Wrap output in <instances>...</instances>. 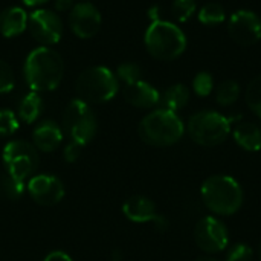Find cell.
Returning <instances> with one entry per match:
<instances>
[{"label":"cell","mask_w":261,"mask_h":261,"mask_svg":"<svg viewBox=\"0 0 261 261\" xmlns=\"http://www.w3.org/2000/svg\"><path fill=\"white\" fill-rule=\"evenodd\" d=\"M63 60L50 47L34 49L24 63V78L34 92H46L58 87L63 78Z\"/></svg>","instance_id":"cell-1"},{"label":"cell","mask_w":261,"mask_h":261,"mask_svg":"<svg viewBox=\"0 0 261 261\" xmlns=\"http://www.w3.org/2000/svg\"><path fill=\"white\" fill-rule=\"evenodd\" d=\"M200 193L206 208L219 216H232L243 203V190L240 184L226 174L208 177L202 184Z\"/></svg>","instance_id":"cell-2"},{"label":"cell","mask_w":261,"mask_h":261,"mask_svg":"<svg viewBox=\"0 0 261 261\" xmlns=\"http://www.w3.org/2000/svg\"><path fill=\"white\" fill-rule=\"evenodd\" d=\"M185 127L182 119L170 110L159 109L148 113L139 124L141 139L154 147H170L179 142Z\"/></svg>","instance_id":"cell-3"},{"label":"cell","mask_w":261,"mask_h":261,"mask_svg":"<svg viewBox=\"0 0 261 261\" xmlns=\"http://www.w3.org/2000/svg\"><path fill=\"white\" fill-rule=\"evenodd\" d=\"M144 40L150 55L162 61H171L180 57L187 47V38L182 29L165 20L151 21Z\"/></svg>","instance_id":"cell-4"},{"label":"cell","mask_w":261,"mask_h":261,"mask_svg":"<svg viewBox=\"0 0 261 261\" xmlns=\"http://www.w3.org/2000/svg\"><path fill=\"white\" fill-rule=\"evenodd\" d=\"M75 87L80 96L78 99L87 104H101L110 101L119 90L116 75L104 66L89 67L81 72Z\"/></svg>","instance_id":"cell-5"},{"label":"cell","mask_w":261,"mask_h":261,"mask_svg":"<svg viewBox=\"0 0 261 261\" xmlns=\"http://www.w3.org/2000/svg\"><path fill=\"white\" fill-rule=\"evenodd\" d=\"M190 138L203 147H216L226 141L231 133V121L219 112L202 110L188 121Z\"/></svg>","instance_id":"cell-6"},{"label":"cell","mask_w":261,"mask_h":261,"mask_svg":"<svg viewBox=\"0 0 261 261\" xmlns=\"http://www.w3.org/2000/svg\"><path fill=\"white\" fill-rule=\"evenodd\" d=\"M63 128L73 142L86 145L96 133V118L87 102L73 99L64 109Z\"/></svg>","instance_id":"cell-7"},{"label":"cell","mask_w":261,"mask_h":261,"mask_svg":"<svg viewBox=\"0 0 261 261\" xmlns=\"http://www.w3.org/2000/svg\"><path fill=\"white\" fill-rule=\"evenodd\" d=\"M3 162L8 170V176L24 182V179L37 168V148L24 141H11L3 148Z\"/></svg>","instance_id":"cell-8"},{"label":"cell","mask_w":261,"mask_h":261,"mask_svg":"<svg viewBox=\"0 0 261 261\" xmlns=\"http://www.w3.org/2000/svg\"><path fill=\"white\" fill-rule=\"evenodd\" d=\"M194 240L196 245L208 254L222 252L228 246V229L217 217L206 216L197 222L194 228Z\"/></svg>","instance_id":"cell-9"},{"label":"cell","mask_w":261,"mask_h":261,"mask_svg":"<svg viewBox=\"0 0 261 261\" xmlns=\"http://www.w3.org/2000/svg\"><path fill=\"white\" fill-rule=\"evenodd\" d=\"M228 32L237 44L252 46L261 40V18L249 9H240L231 15Z\"/></svg>","instance_id":"cell-10"},{"label":"cell","mask_w":261,"mask_h":261,"mask_svg":"<svg viewBox=\"0 0 261 261\" xmlns=\"http://www.w3.org/2000/svg\"><path fill=\"white\" fill-rule=\"evenodd\" d=\"M29 31L32 37L46 46L57 44L63 34V24L60 17L47 9H37L29 15Z\"/></svg>","instance_id":"cell-11"},{"label":"cell","mask_w":261,"mask_h":261,"mask_svg":"<svg viewBox=\"0 0 261 261\" xmlns=\"http://www.w3.org/2000/svg\"><path fill=\"white\" fill-rule=\"evenodd\" d=\"M69 24L76 37L90 38L99 31L101 14L92 3L81 2L70 9Z\"/></svg>","instance_id":"cell-12"},{"label":"cell","mask_w":261,"mask_h":261,"mask_svg":"<svg viewBox=\"0 0 261 261\" xmlns=\"http://www.w3.org/2000/svg\"><path fill=\"white\" fill-rule=\"evenodd\" d=\"M28 191L32 200L43 206H52L58 203L64 196V187L55 176L40 174L34 176L28 184Z\"/></svg>","instance_id":"cell-13"},{"label":"cell","mask_w":261,"mask_h":261,"mask_svg":"<svg viewBox=\"0 0 261 261\" xmlns=\"http://www.w3.org/2000/svg\"><path fill=\"white\" fill-rule=\"evenodd\" d=\"M124 98L128 104L139 107V109H150L159 104L161 95L159 92L150 86L148 83L139 80L136 83L127 84L124 87Z\"/></svg>","instance_id":"cell-14"},{"label":"cell","mask_w":261,"mask_h":261,"mask_svg":"<svg viewBox=\"0 0 261 261\" xmlns=\"http://www.w3.org/2000/svg\"><path fill=\"white\" fill-rule=\"evenodd\" d=\"M122 211L125 214V217L132 222H136V223H147V222H154L156 217H158V213H156V205L144 197V196H133L130 197L124 206H122Z\"/></svg>","instance_id":"cell-15"},{"label":"cell","mask_w":261,"mask_h":261,"mask_svg":"<svg viewBox=\"0 0 261 261\" xmlns=\"http://www.w3.org/2000/svg\"><path fill=\"white\" fill-rule=\"evenodd\" d=\"M32 139H34L35 148H38L40 151L49 153V151H54L61 144L63 133H61V128L54 121H44L35 127L32 133Z\"/></svg>","instance_id":"cell-16"},{"label":"cell","mask_w":261,"mask_h":261,"mask_svg":"<svg viewBox=\"0 0 261 261\" xmlns=\"http://www.w3.org/2000/svg\"><path fill=\"white\" fill-rule=\"evenodd\" d=\"M28 26V14L20 6L6 8L0 14V32L3 37L11 38L20 35Z\"/></svg>","instance_id":"cell-17"},{"label":"cell","mask_w":261,"mask_h":261,"mask_svg":"<svg viewBox=\"0 0 261 261\" xmlns=\"http://www.w3.org/2000/svg\"><path fill=\"white\" fill-rule=\"evenodd\" d=\"M236 142L246 151L261 150V130L254 122H240L236 125L234 132Z\"/></svg>","instance_id":"cell-18"},{"label":"cell","mask_w":261,"mask_h":261,"mask_svg":"<svg viewBox=\"0 0 261 261\" xmlns=\"http://www.w3.org/2000/svg\"><path fill=\"white\" fill-rule=\"evenodd\" d=\"M188 101H190L188 87L185 84H173L164 92L159 102L162 104V109L176 113L177 110L184 109L188 104Z\"/></svg>","instance_id":"cell-19"},{"label":"cell","mask_w":261,"mask_h":261,"mask_svg":"<svg viewBox=\"0 0 261 261\" xmlns=\"http://www.w3.org/2000/svg\"><path fill=\"white\" fill-rule=\"evenodd\" d=\"M41 110H43V99H41V96L37 92H31L26 96H23V99L20 101L18 116L26 124H32L40 116Z\"/></svg>","instance_id":"cell-20"},{"label":"cell","mask_w":261,"mask_h":261,"mask_svg":"<svg viewBox=\"0 0 261 261\" xmlns=\"http://www.w3.org/2000/svg\"><path fill=\"white\" fill-rule=\"evenodd\" d=\"M240 96V86L234 80L222 81L216 89V101L220 106H232Z\"/></svg>","instance_id":"cell-21"},{"label":"cell","mask_w":261,"mask_h":261,"mask_svg":"<svg viewBox=\"0 0 261 261\" xmlns=\"http://www.w3.org/2000/svg\"><path fill=\"white\" fill-rule=\"evenodd\" d=\"M226 18L225 8L217 2H210L203 5L199 11V20L203 24H220Z\"/></svg>","instance_id":"cell-22"},{"label":"cell","mask_w":261,"mask_h":261,"mask_svg":"<svg viewBox=\"0 0 261 261\" xmlns=\"http://www.w3.org/2000/svg\"><path fill=\"white\" fill-rule=\"evenodd\" d=\"M246 102L249 109L261 118V75L255 76L246 87Z\"/></svg>","instance_id":"cell-23"},{"label":"cell","mask_w":261,"mask_h":261,"mask_svg":"<svg viewBox=\"0 0 261 261\" xmlns=\"http://www.w3.org/2000/svg\"><path fill=\"white\" fill-rule=\"evenodd\" d=\"M214 89V80L213 75L208 72H199L193 80V90L199 96H210Z\"/></svg>","instance_id":"cell-24"},{"label":"cell","mask_w":261,"mask_h":261,"mask_svg":"<svg viewBox=\"0 0 261 261\" xmlns=\"http://www.w3.org/2000/svg\"><path fill=\"white\" fill-rule=\"evenodd\" d=\"M141 75H142V70L136 63H122L121 66H118V70H116V78L122 80L125 86L139 81Z\"/></svg>","instance_id":"cell-25"},{"label":"cell","mask_w":261,"mask_h":261,"mask_svg":"<svg viewBox=\"0 0 261 261\" xmlns=\"http://www.w3.org/2000/svg\"><path fill=\"white\" fill-rule=\"evenodd\" d=\"M197 5L196 0H174L171 11L176 20L179 21H187L196 11Z\"/></svg>","instance_id":"cell-26"},{"label":"cell","mask_w":261,"mask_h":261,"mask_svg":"<svg viewBox=\"0 0 261 261\" xmlns=\"http://www.w3.org/2000/svg\"><path fill=\"white\" fill-rule=\"evenodd\" d=\"M18 128V121L11 110H0V136H9Z\"/></svg>","instance_id":"cell-27"},{"label":"cell","mask_w":261,"mask_h":261,"mask_svg":"<svg viewBox=\"0 0 261 261\" xmlns=\"http://www.w3.org/2000/svg\"><path fill=\"white\" fill-rule=\"evenodd\" d=\"M15 84V78H14V72L12 67L0 60V93H8L14 89Z\"/></svg>","instance_id":"cell-28"},{"label":"cell","mask_w":261,"mask_h":261,"mask_svg":"<svg viewBox=\"0 0 261 261\" xmlns=\"http://www.w3.org/2000/svg\"><path fill=\"white\" fill-rule=\"evenodd\" d=\"M252 249L245 243H237L231 246L226 252V261H251Z\"/></svg>","instance_id":"cell-29"},{"label":"cell","mask_w":261,"mask_h":261,"mask_svg":"<svg viewBox=\"0 0 261 261\" xmlns=\"http://www.w3.org/2000/svg\"><path fill=\"white\" fill-rule=\"evenodd\" d=\"M3 187H5L6 194H8L9 197H12V199H14V197H18V196L23 193V182L15 180V179H12L11 176H8V177H6V180H5Z\"/></svg>","instance_id":"cell-30"},{"label":"cell","mask_w":261,"mask_h":261,"mask_svg":"<svg viewBox=\"0 0 261 261\" xmlns=\"http://www.w3.org/2000/svg\"><path fill=\"white\" fill-rule=\"evenodd\" d=\"M81 150H83V145L72 141V142L64 148V159H66L67 162H75V161L81 156Z\"/></svg>","instance_id":"cell-31"},{"label":"cell","mask_w":261,"mask_h":261,"mask_svg":"<svg viewBox=\"0 0 261 261\" xmlns=\"http://www.w3.org/2000/svg\"><path fill=\"white\" fill-rule=\"evenodd\" d=\"M44 261H72V258L67 255V254H64V252H61V251H55V252H52V254H49Z\"/></svg>","instance_id":"cell-32"},{"label":"cell","mask_w":261,"mask_h":261,"mask_svg":"<svg viewBox=\"0 0 261 261\" xmlns=\"http://www.w3.org/2000/svg\"><path fill=\"white\" fill-rule=\"evenodd\" d=\"M55 8L58 11H69L73 8V0H55Z\"/></svg>","instance_id":"cell-33"},{"label":"cell","mask_w":261,"mask_h":261,"mask_svg":"<svg viewBox=\"0 0 261 261\" xmlns=\"http://www.w3.org/2000/svg\"><path fill=\"white\" fill-rule=\"evenodd\" d=\"M24 5L28 6H37V5H41V3H46L47 0H21Z\"/></svg>","instance_id":"cell-34"},{"label":"cell","mask_w":261,"mask_h":261,"mask_svg":"<svg viewBox=\"0 0 261 261\" xmlns=\"http://www.w3.org/2000/svg\"><path fill=\"white\" fill-rule=\"evenodd\" d=\"M112 260H113V261H122V255H121V254H119L118 251H115V252H113V255H112Z\"/></svg>","instance_id":"cell-35"},{"label":"cell","mask_w":261,"mask_h":261,"mask_svg":"<svg viewBox=\"0 0 261 261\" xmlns=\"http://www.w3.org/2000/svg\"><path fill=\"white\" fill-rule=\"evenodd\" d=\"M196 261H217L216 258H211V257H200V258H197Z\"/></svg>","instance_id":"cell-36"},{"label":"cell","mask_w":261,"mask_h":261,"mask_svg":"<svg viewBox=\"0 0 261 261\" xmlns=\"http://www.w3.org/2000/svg\"><path fill=\"white\" fill-rule=\"evenodd\" d=\"M258 257H260V261H261V242H260V246H258Z\"/></svg>","instance_id":"cell-37"}]
</instances>
